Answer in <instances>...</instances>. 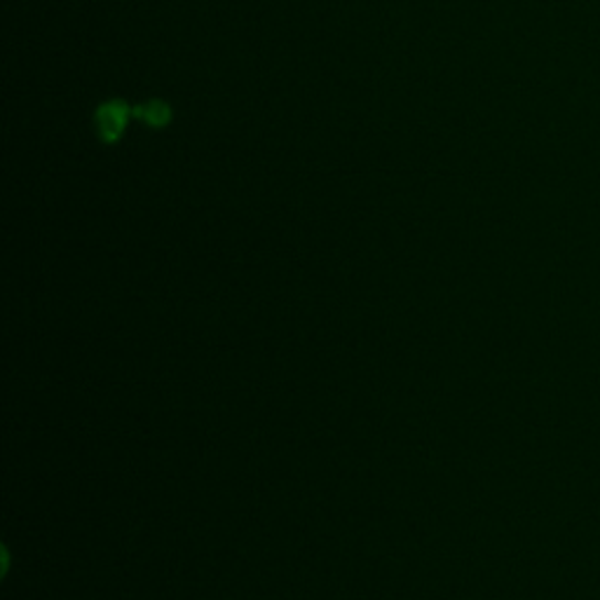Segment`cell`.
I'll return each instance as SVG.
<instances>
[{"mask_svg": "<svg viewBox=\"0 0 600 600\" xmlns=\"http://www.w3.org/2000/svg\"><path fill=\"white\" fill-rule=\"evenodd\" d=\"M130 116H134L130 111V106H127L120 99H111V101L101 103L99 111H97V130H99V137L106 143H116L122 137Z\"/></svg>", "mask_w": 600, "mask_h": 600, "instance_id": "6da1fadb", "label": "cell"}, {"mask_svg": "<svg viewBox=\"0 0 600 600\" xmlns=\"http://www.w3.org/2000/svg\"><path fill=\"white\" fill-rule=\"evenodd\" d=\"M139 120H143L145 124L151 127H165L170 120H172V108L170 103L160 101V99H153V101H145L141 106H137L132 111Z\"/></svg>", "mask_w": 600, "mask_h": 600, "instance_id": "7a4b0ae2", "label": "cell"}]
</instances>
